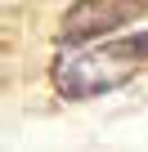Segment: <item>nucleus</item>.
<instances>
[{
  "label": "nucleus",
  "mask_w": 148,
  "mask_h": 152,
  "mask_svg": "<svg viewBox=\"0 0 148 152\" xmlns=\"http://www.w3.org/2000/svg\"><path fill=\"white\" fill-rule=\"evenodd\" d=\"M130 40V49L139 54V58H148V31H135V36H126Z\"/></svg>",
  "instance_id": "7ed1b4c3"
},
{
  "label": "nucleus",
  "mask_w": 148,
  "mask_h": 152,
  "mask_svg": "<svg viewBox=\"0 0 148 152\" xmlns=\"http://www.w3.org/2000/svg\"><path fill=\"white\" fill-rule=\"evenodd\" d=\"M130 18H144V5H77V9H67L58 36L72 40V45H90L94 36H103V31H112Z\"/></svg>",
  "instance_id": "f03ea898"
},
{
  "label": "nucleus",
  "mask_w": 148,
  "mask_h": 152,
  "mask_svg": "<svg viewBox=\"0 0 148 152\" xmlns=\"http://www.w3.org/2000/svg\"><path fill=\"white\" fill-rule=\"evenodd\" d=\"M139 63L144 58L130 49V40H99V45H72V49L63 45L58 58L49 63V81L63 99H99L130 85Z\"/></svg>",
  "instance_id": "f257e3e1"
}]
</instances>
